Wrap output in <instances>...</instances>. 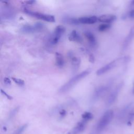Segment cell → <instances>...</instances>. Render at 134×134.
<instances>
[{
	"instance_id": "6da1fadb",
	"label": "cell",
	"mask_w": 134,
	"mask_h": 134,
	"mask_svg": "<svg viewBox=\"0 0 134 134\" xmlns=\"http://www.w3.org/2000/svg\"><path fill=\"white\" fill-rule=\"evenodd\" d=\"M90 72L89 70H86L83 71L81 73L71 78L69 81H68L66 83H65L63 85H62L61 88H60L59 92L60 93H63L67 91L70 90L72 87L74 86L75 85L77 84L79 81H81L82 79L85 78L88 76Z\"/></svg>"
},
{
	"instance_id": "7a4b0ae2",
	"label": "cell",
	"mask_w": 134,
	"mask_h": 134,
	"mask_svg": "<svg viewBox=\"0 0 134 134\" xmlns=\"http://www.w3.org/2000/svg\"><path fill=\"white\" fill-rule=\"evenodd\" d=\"M114 117V112L110 110L107 111L100 118L96 126V131L100 132L104 130L111 123Z\"/></svg>"
},
{
	"instance_id": "3957f363",
	"label": "cell",
	"mask_w": 134,
	"mask_h": 134,
	"mask_svg": "<svg viewBox=\"0 0 134 134\" xmlns=\"http://www.w3.org/2000/svg\"><path fill=\"white\" fill-rule=\"evenodd\" d=\"M24 12L26 14H27L29 15L34 17L35 18H38L39 19L43 20L44 21L48 22H55V16L48 15V14H45L43 13H39L37 12L32 11L31 10H29L28 9H25Z\"/></svg>"
},
{
	"instance_id": "277c9868",
	"label": "cell",
	"mask_w": 134,
	"mask_h": 134,
	"mask_svg": "<svg viewBox=\"0 0 134 134\" xmlns=\"http://www.w3.org/2000/svg\"><path fill=\"white\" fill-rule=\"evenodd\" d=\"M123 85L124 83L123 82L120 83L113 90V91L110 93L109 96L108 98V99H107V102H106L107 105L110 106L112 105L113 103H114V102L117 99V98L119 95L120 91H121V90L123 88Z\"/></svg>"
},
{
	"instance_id": "5b68a950",
	"label": "cell",
	"mask_w": 134,
	"mask_h": 134,
	"mask_svg": "<svg viewBox=\"0 0 134 134\" xmlns=\"http://www.w3.org/2000/svg\"><path fill=\"white\" fill-rule=\"evenodd\" d=\"M65 30V28L61 25H59L56 27L51 38V44L53 45H56L57 44L61 38L62 35L64 34Z\"/></svg>"
},
{
	"instance_id": "8992f818",
	"label": "cell",
	"mask_w": 134,
	"mask_h": 134,
	"mask_svg": "<svg viewBox=\"0 0 134 134\" xmlns=\"http://www.w3.org/2000/svg\"><path fill=\"white\" fill-rule=\"evenodd\" d=\"M44 25L41 23H36L34 25H26L22 28V31L25 33H32L43 29Z\"/></svg>"
},
{
	"instance_id": "52a82bcc",
	"label": "cell",
	"mask_w": 134,
	"mask_h": 134,
	"mask_svg": "<svg viewBox=\"0 0 134 134\" xmlns=\"http://www.w3.org/2000/svg\"><path fill=\"white\" fill-rule=\"evenodd\" d=\"M117 60H113V61H111L108 64H107L105 65L102 66V68H100L97 71L96 75L97 76H101L104 74V73L110 71V70H111L113 68H114L116 66L117 64Z\"/></svg>"
},
{
	"instance_id": "ba28073f",
	"label": "cell",
	"mask_w": 134,
	"mask_h": 134,
	"mask_svg": "<svg viewBox=\"0 0 134 134\" xmlns=\"http://www.w3.org/2000/svg\"><path fill=\"white\" fill-rule=\"evenodd\" d=\"M134 39V27L131 28L128 35L126 37L123 44V50L125 51L129 47Z\"/></svg>"
},
{
	"instance_id": "9c48e42d",
	"label": "cell",
	"mask_w": 134,
	"mask_h": 134,
	"mask_svg": "<svg viewBox=\"0 0 134 134\" xmlns=\"http://www.w3.org/2000/svg\"><path fill=\"white\" fill-rule=\"evenodd\" d=\"M86 120L82 119L81 121L79 122L77 125L72 129L70 130L66 134H79L81 132L85 129V127L86 124Z\"/></svg>"
},
{
	"instance_id": "30bf717a",
	"label": "cell",
	"mask_w": 134,
	"mask_h": 134,
	"mask_svg": "<svg viewBox=\"0 0 134 134\" xmlns=\"http://www.w3.org/2000/svg\"><path fill=\"white\" fill-rule=\"evenodd\" d=\"M110 88V86L109 85H103L101 86L98 88L94 93L93 95V99L96 100L99 98L100 97H101L104 94L108 91Z\"/></svg>"
},
{
	"instance_id": "8fae6325",
	"label": "cell",
	"mask_w": 134,
	"mask_h": 134,
	"mask_svg": "<svg viewBox=\"0 0 134 134\" xmlns=\"http://www.w3.org/2000/svg\"><path fill=\"white\" fill-rule=\"evenodd\" d=\"M79 23L84 24H93L96 23L98 20L96 16H85L78 18Z\"/></svg>"
},
{
	"instance_id": "7c38bea8",
	"label": "cell",
	"mask_w": 134,
	"mask_h": 134,
	"mask_svg": "<svg viewBox=\"0 0 134 134\" xmlns=\"http://www.w3.org/2000/svg\"><path fill=\"white\" fill-rule=\"evenodd\" d=\"M116 19V16L112 14H105L98 17V21L104 24H110Z\"/></svg>"
},
{
	"instance_id": "4fadbf2b",
	"label": "cell",
	"mask_w": 134,
	"mask_h": 134,
	"mask_svg": "<svg viewBox=\"0 0 134 134\" xmlns=\"http://www.w3.org/2000/svg\"><path fill=\"white\" fill-rule=\"evenodd\" d=\"M85 36L91 46L94 47L96 46L97 41L96 37L93 34V33L90 31H87L85 33Z\"/></svg>"
},
{
	"instance_id": "5bb4252c",
	"label": "cell",
	"mask_w": 134,
	"mask_h": 134,
	"mask_svg": "<svg viewBox=\"0 0 134 134\" xmlns=\"http://www.w3.org/2000/svg\"><path fill=\"white\" fill-rule=\"evenodd\" d=\"M69 39L70 41L76 42H81L82 41V38L79 35V34L76 30H73L69 35Z\"/></svg>"
},
{
	"instance_id": "9a60e30c",
	"label": "cell",
	"mask_w": 134,
	"mask_h": 134,
	"mask_svg": "<svg viewBox=\"0 0 134 134\" xmlns=\"http://www.w3.org/2000/svg\"><path fill=\"white\" fill-rule=\"evenodd\" d=\"M56 65L59 67H62L64 65L63 57L61 53H56Z\"/></svg>"
},
{
	"instance_id": "2e32d148",
	"label": "cell",
	"mask_w": 134,
	"mask_h": 134,
	"mask_svg": "<svg viewBox=\"0 0 134 134\" xmlns=\"http://www.w3.org/2000/svg\"><path fill=\"white\" fill-rule=\"evenodd\" d=\"M134 119V106L130 110L128 114V117H127V122L131 123Z\"/></svg>"
},
{
	"instance_id": "e0dca14e",
	"label": "cell",
	"mask_w": 134,
	"mask_h": 134,
	"mask_svg": "<svg viewBox=\"0 0 134 134\" xmlns=\"http://www.w3.org/2000/svg\"><path fill=\"white\" fill-rule=\"evenodd\" d=\"M82 117L83 120H85L86 122H88L93 118V116L92 114L90 112H85L82 114Z\"/></svg>"
},
{
	"instance_id": "ac0fdd59",
	"label": "cell",
	"mask_w": 134,
	"mask_h": 134,
	"mask_svg": "<svg viewBox=\"0 0 134 134\" xmlns=\"http://www.w3.org/2000/svg\"><path fill=\"white\" fill-rule=\"evenodd\" d=\"M111 25L110 24H102L98 26V30L99 31H104L109 29Z\"/></svg>"
},
{
	"instance_id": "d6986e66",
	"label": "cell",
	"mask_w": 134,
	"mask_h": 134,
	"mask_svg": "<svg viewBox=\"0 0 134 134\" xmlns=\"http://www.w3.org/2000/svg\"><path fill=\"white\" fill-rule=\"evenodd\" d=\"M71 60L72 64L73 66H74V68H78V66L80 63V60L75 57H72L71 58Z\"/></svg>"
},
{
	"instance_id": "ffe728a7",
	"label": "cell",
	"mask_w": 134,
	"mask_h": 134,
	"mask_svg": "<svg viewBox=\"0 0 134 134\" xmlns=\"http://www.w3.org/2000/svg\"><path fill=\"white\" fill-rule=\"evenodd\" d=\"M27 124H25L21 126L15 131L14 134H22L27 127Z\"/></svg>"
},
{
	"instance_id": "44dd1931",
	"label": "cell",
	"mask_w": 134,
	"mask_h": 134,
	"mask_svg": "<svg viewBox=\"0 0 134 134\" xmlns=\"http://www.w3.org/2000/svg\"><path fill=\"white\" fill-rule=\"evenodd\" d=\"M12 79H13V81H14L15 82V83H16L17 84H18V85H19L20 86H23L25 84L24 81L22 79H18V78H12Z\"/></svg>"
},
{
	"instance_id": "7402d4cb",
	"label": "cell",
	"mask_w": 134,
	"mask_h": 134,
	"mask_svg": "<svg viewBox=\"0 0 134 134\" xmlns=\"http://www.w3.org/2000/svg\"><path fill=\"white\" fill-rule=\"evenodd\" d=\"M127 16L130 19H134V9L130 10L128 13Z\"/></svg>"
},
{
	"instance_id": "603a6c76",
	"label": "cell",
	"mask_w": 134,
	"mask_h": 134,
	"mask_svg": "<svg viewBox=\"0 0 134 134\" xmlns=\"http://www.w3.org/2000/svg\"><path fill=\"white\" fill-rule=\"evenodd\" d=\"M1 93H2V94H3L5 96H6V97H7L8 99H12L13 98L12 97L11 95H10L9 94H8L6 93V92L5 91H4L3 90L1 89Z\"/></svg>"
},
{
	"instance_id": "cb8c5ba5",
	"label": "cell",
	"mask_w": 134,
	"mask_h": 134,
	"mask_svg": "<svg viewBox=\"0 0 134 134\" xmlns=\"http://www.w3.org/2000/svg\"><path fill=\"white\" fill-rule=\"evenodd\" d=\"M18 109V108L17 109H15L14 110H13L10 113V118H12L13 117H14L15 116V115L16 114V113L17 112Z\"/></svg>"
},
{
	"instance_id": "d4e9b609",
	"label": "cell",
	"mask_w": 134,
	"mask_h": 134,
	"mask_svg": "<svg viewBox=\"0 0 134 134\" xmlns=\"http://www.w3.org/2000/svg\"><path fill=\"white\" fill-rule=\"evenodd\" d=\"M4 82L6 85H10L11 84V80L8 78H5L4 79Z\"/></svg>"
},
{
	"instance_id": "484cf974",
	"label": "cell",
	"mask_w": 134,
	"mask_h": 134,
	"mask_svg": "<svg viewBox=\"0 0 134 134\" xmlns=\"http://www.w3.org/2000/svg\"><path fill=\"white\" fill-rule=\"evenodd\" d=\"M89 59H90V61L92 63H93L94 62V57L93 55L91 54V55L90 56V57H89Z\"/></svg>"
},
{
	"instance_id": "4316f807",
	"label": "cell",
	"mask_w": 134,
	"mask_h": 134,
	"mask_svg": "<svg viewBox=\"0 0 134 134\" xmlns=\"http://www.w3.org/2000/svg\"><path fill=\"white\" fill-rule=\"evenodd\" d=\"M60 115L62 116H64L66 114V112H65V111H64V110L61 111L60 112Z\"/></svg>"
},
{
	"instance_id": "83f0119b",
	"label": "cell",
	"mask_w": 134,
	"mask_h": 134,
	"mask_svg": "<svg viewBox=\"0 0 134 134\" xmlns=\"http://www.w3.org/2000/svg\"><path fill=\"white\" fill-rule=\"evenodd\" d=\"M35 2V1H26L25 2V3H26L27 4H30V5H32L34 4V3Z\"/></svg>"
},
{
	"instance_id": "f1b7e54d",
	"label": "cell",
	"mask_w": 134,
	"mask_h": 134,
	"mask_svg": "<svg viewBox=\"0 0 134 134\" xmlns=\"http://www.w3.org/2000/svg\"><path fill=\"white\" fill-rule=\"evenodd\" d=\"M130 5L131 6H134V0L133 1H132L131 2H130Z\"/></svg>"
},
{
	"instance_id": "f546056e",
	"label": "cell",
	"mask_w": 134,
	"mask_h": 134,
	"mask_svg": "<svg viewBox=\"0 0 134 134\" xmlns=\"http://www.w3.org/2000/svg\"><path fill=\"white\" fill-rule=\"evenodd\" d=\"M132 94L134 95V84H133V89H132Z\"/></svg>"
}]
</instances>
